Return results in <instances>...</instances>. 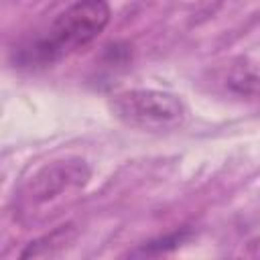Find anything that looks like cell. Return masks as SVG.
Segmentation results:
<instances>
[{"instance_id": "obj_2", "label": "cell", "mask_w": 260, "mask_h": 260, "mask_svg": "<svg viewBox=\"0 0 260 260\" xmlns=\"http://www.w3.org/2000/svg\"><path fill=\"white\" fill-rule=\"evenodd\" d=\"M110 108L120 122L146 132L179 130L189 116V110L179 95L158 89L120 91L112 98Z\"/></svg>"}, {"instance_id": "obj_4", "label": "cell", "mask_w": 260, "mask_h": 260, "mask_svg": "<svg viewBox=\"0 0 260 260\" xmlns=\"http://www.w3.org/2000/svg\"><path fill=\"white\" fill-rule=\"evenodd\" d=\"M75 240V228L71 223L61 225L53 230L51 234H45L43 238L30 242L22 252L20 258H39V256H55L61 250H65Z\"/></svg>"}, {"instance_id": "obj_1", "label": "cell", "mask_w": 260, "mask_h": 260, "mask_svg": "<svg viewBox=\"0 0 260 260\" xmlns=\"http://www.w3.org/2000/svg\"><path fill=\"white\" fill-rule=\"evenodd\" d=\"M108 0H75L61 10L32 41L24 43L14 59L20 67H49L91 45L110 24Z\"/></svg>"}, {"instance_id": "obj_3", "label": "cell", "mask_w": 260, "mask_h": 260, "mask_svg": "<svg viewBox=\"0 0 260 260\" xmlns=\"http://www.w3.org/2000/svg\"><path fill=\"white\" fill-rule=\"evenodd\" d=\"M91 173L85 160L81 158H61L51 160L41 167L28 181L24 189V197L28 205L41 207L61 199L67 193L79 191L87 185Z\"/></svg>"}]
</instances>
